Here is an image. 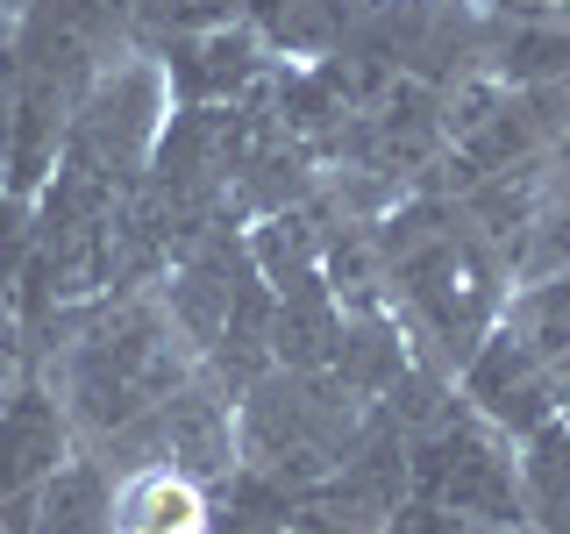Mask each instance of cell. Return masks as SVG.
Listing matches in <instances>:
<instances>
[{
    "label": "cell",
    "mask_w": 570,
    "mask_h": 534,
    "mask_svg": "<svg viewBox=\"0 0 570 534\" xmlns=\"http://www.w3.org/2000/svg\"><path fill=\"white\" fill-rule=\"evenodd\" d=\"M463 392H471L478 414L499 421V427H513V435L557 421V378H549V364L513 328L492 335V343H478L471 370H463Z\"/></svg>",
    "instance_id": "3"
},
{
    "label": "cell",
    "mask_w": 570,
    "mask_h": 534,
    "mask_svg": "<svg viewBox=\"0 0 570 534\" xmlns=\"http://www.w3.org/2000/svg\"><path fill=\"white\" fill-rule=\"evenodd\" d=\"M406 471H414L421 498L463 513V521L507 527V521L528 513L521 506V471H513V463L499 456V442L485 435V427H471V421H442L435 435L406 456Z\"/></svg>",
    "instance_id": "2"
},
{
    "label": "cell",
    "mask_w": 570,
    "mask_h": 534,
    "mask_svg": "<svg viewBox=\"0 0 570 534\" xmlns=\"http://www.w3.org/2000/svg\"><path fill=\"white\" fill-rule=\"evenodd\" d=\"M557 414H563V421H570V385H563V392H557Z\"/></svg>",
    "instance_id": "11"
},
{
    "label": "cell",
    "mask_w": 570,
    "mask_h": 534,
    "mask_svg": "<svg viewBox=\"0 0 570 534\" xmlns=\"http://www.w3.org/2000/svg\"><path fill=\"white\" fill-rule=\"evenodd\" d=\"M14 370V320H8V307H0V378Z\"/></svg>",
    "instance_id": "10"
},
{
    "label": "cell",
    "mask_w": 570,
    "mask_h": 534,
    "mask_svg": "<svg viewBox=\"0 0 570 534\" xmlns=\"http://www.w3.org/2000/svg\"><path fill=\"white\" fill-rule=\"evenodd\" d=\"M249 71H257V43H249V36H228V29L200 36V43H193L186 58H178V79H186V93H193V100L236 93Z\"/></svg>",
    "instance_id": "9"
},
{
    "label": "cell",
    "mask_w": 570,
    "mask_h": 534,
    "mask_svg": "<svg viewBox=\"0 0 570 534\" xmlns=\"http://www.w3.org/2000/svg\"><path fill=\"white\" fill-rule=\"evenodd\" d=\"M115 534H200V492H193L186 471H142L129 477L115 506Z\"/></svg>",
    "instance_id": "7"
},
{
    "label": "cell",
    "mask_w": 570,
    "mask_h": 534,
    "mask_svg": "<svg viewBox=\"0 0 570 534\" xmlns=\"http://www.w3.org/2000/svg\"><path fill=\"white\" fill-rule=\"evenodd\" d=\"M257 22H264V36H272V43L321 58V50L343 43L350 0H257Z\"/></svg>",
    "instance_id": "8"
},
{
    "label": "cell",
    "mask_w": 570,
    "mask_h": 534,
    "mask_svg": "<svg viewBox=\"0 0 570 534\" xmlns=\"http://www.w3.org/2000/svg\"><path fill=\"white\" fill-rule=\"evenodd\" d=\"M8 513L29 521V534H115V498H107L100 471H86V463H58L36 485V498H22Z\"/></svg>",
    "instance_id": "6"
},
{
    "label": "cell",
    "mask_w": 570,
    "mask_h": 534,
    "mask_svg": "<svg viewBox=\"0 0 570 534\" xmlns=\"http://www.w3.org/2000/svg\"><path fill=\"white\" fill-rule=\"evenodd\" d=\"M178 392L171 320L150 307H121L86 328L71 349V414L86 427H136Z\"/></svg>",
    "instance_id": "1"
},
{
    "label": "cell",
    "mask_w": 570,
    "mask_h": 534,
    "mask_svg": "<svg viewBox=\"0 0 570 534\" xmlns=\"http://www.w3.org/2000/svg\"><path fill=\"white\" fill-rule=\"evenodd\" d=\"M58 456H65L58 406H50L43 392H14V399L0 406V506L36 498V485L58 471Z\"/></svg>",
    "instance_id": "4"
},
{
    "label": "cell",
    "mask_w": 570,
    "mask_h": 534,
    "mask_svg": "<svg viewBox=\"0 0 570 534\" xmlns=\"http://www.w3.org/2000/svg\"><path fill=\"white\" fill-rule=\"evenodd\" d=\"M142 427L157 435L171 471L186 477H222L236 463V435H228V406L207 399V392H171L157 414H142Z\"/></svg>",
    "instance_id": "5"
}]
</instances>
